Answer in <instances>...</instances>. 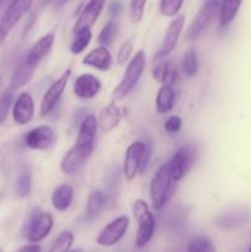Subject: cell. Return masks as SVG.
Returning a JSON list of instances; mask_svg holds the SVG:
<instances>
[{
  "label": "cell",
  "instance_id": "7bdbcfd3",
  "mask_svg": "<svg viewBox=\"0 0 251 252\" xmlns=\"http://www.w3.org/2000/svg\"><path fill=\"white\" fill-rule=\"evenodd\" d=\"M0 252H1V250H0Z\"/></svg>",
  "mask_w": 251,
  "mask_h": 252
},
{
  "label": "cell",
  "instance_id": "7a4b0ae2",
  "mask_svg": "<svg viewBox=\"0 0 251 252\" xmlns=\"http://www.w3.org/2000/svg\"><path fill=\"white\" fill-rule=\"evenodd\" d=\"M145 64H147V56L144 51H139L135 53V56L128 63L126 68L123 78L117 88L113 91V97L120 100L127 96L133 89L135 88L137 83L139 81L143 71H144Z\"/></svg>",
  "mask_w": 251,
  "mask_h": 252
},
{
  "label": "cell",
  "instance_id": "cb8c5ba5",
  "mask_svg": "<svg viewBox=\"0 0 251 252\" xmlns=\"http://www.w3.org/2000/svg\"><path fill=\"white\" fill-rule=\"evenodd\" d=\"M34 71H36V69L27 65V64L25 63V61L21 62V63L16 66V69H15L14 75H12L11 81H10V89H11V90H16V89H20L22 88V86L26 85V84L31 80L32 76H33Z\"/></svg>",
  "mask_w": 251,
  "mask_h": 252
},
{
  "label": "cell",
  "instance_id": "d4e9b609",
  "mask_svg": "<svg viewBox=\"0 0 251 252\" xmlns=\"http://www.w3.org/2000/svg\"><path fill=\"white\" fill-rule=\"evenodd\" d=\"M250 214L246 211H234L231 213L225 214V216H220L216 220L217 225L224 229H234L241 226L243 224L246 223Z\"/></svg>",
  "mask_w": 251,
  "mask_h": 252
},
{
  "label": "cell",
  "instance_id": "d6a6232c",
  "mask_svg": "<svg viewBox=\"0 0 251 252\" xmlns=\"http://www.w3.org/2000/svg\"><path fill=\"white\" fill-rule=\"evenodd\" d=\"M184 5V0H160V10L166 17H175Z\"/></svg>",
  "mask_w": 251,
  "mask_h": 252
},
{
  "label": "cell",
  "instance_id": "4316f807",
  "mask_svg": "<svg viewBox=\"0 0 251 252\" xmlns=\"http://www.w3.org/2000/svg\"><path fill=\"white\" fill-rule=\"evenodd\" d=\"M105 203L106 196L102 191L96 189V191L91 192L89 194L88 203H86V216H88V218H96L103 209Z\"/></svg>",
  "mask_w": 251,
  "mask_h": 252
},
{
  "label": "cell",
  "instance_id": "f1b7e54d",
  "mask_svg": "<svg viewBox=\"0 0 251 252\" xmlns=\"http://www.w3.org/2000/svg\"><path fill=\"white\" fill-rule=\"evenodd\" d=\"M181 69L186 76H194L198 71V59L194 49H188L184 54L181 63Z\"/></svg>",
  "mask_w": 251,
  "mask_h": 252
},
{
  "label": "cell",
  "instance_id": "f35d334b",
  "mask_svg": "<svg viewBox=\"0 0 251 252\" xmlns=\"http://www.w3.org/2000/svg\"><path fill=\"white\" fill-rule=\"evenodd\" d=\"M150 155H152V147L149 144L145 143V148H144V153H143V159H142V165H140V171H144V169L147 167L148 162H149Z\"/></svg>",
  "mask_w": 251,
  "mask_h": 252
},
{
  "label": "cell",
  "instance_id": "b9f144b4",
  "mask_svg": "<svg viewBox=\"0 0 251 252\" xmlns=\"http://www.w3.org/2000/svg\"><path fill=\"white\" fill-rule=\"evenodd\" d=\"M248 252H251V245H250V248H249V251Z\"/></svg>",
  "mask_w": 251,
  "mask_h": 252
},
{
  "label": "cell",
  "instance_id": "f546056e",
  "mask_svg": "<svg viewBox=\"0 0 251 252\" xmlns=\"http://www.w3.org/2000/svg\"><path fill=\"white\" fill-rule=\"evenodd\" d=\"M74 241V235L71 231H62L58 238L52 244L48 252H68Z\"/></svg>",
  "mask_w": 251,
  "mask_h": 252
},
{
  "label": "cell",
  "instance_id": "8d00e7d4",
  "mask_svg": "<svg viewBox=\"0 0 251 252\" xmlns=\"http://www.w3.org/2000/svg\"><path fill=\"white\" fill-rule=\"evenodd\" d=\"M133 51V43L132 39H128L125 43L121 46L120 51H118L117 54V62L118 64H125L126 62H128V59L130 58V54H132Z\"/></svg>",
  "mask_w": 251,
  "mask_h": 252
},
{
  "label": "cell",
  "instance_id": "6da1fadb",
  "mask_svg": "<svg viewBox=\"0 0 251 252\" xmlns=\"http://www.w3.org/2000/svg\"><path fill=\"white\" fill-rule=\"evenodd\" d=\"M133 216L137 220L138 231L134 245L137 249L144 248L152 240L155 233V218L147 202L137 199L133 204Z\"/></svg>",
  "mask_w": 251,
  "mask_h": 252
},
{
  "label": "cell",
  "instance_id": "7c38bea8",
  "mask_svg": "<svg viewBox=\"0 0 251 252\" xmlns=\"http://www.w3.org/2000/svg\"><path fill=\"white\" fill-rule=\"evenodd\" d=\"M185 19H186L185 15H179V16L175 17L170 22L169 27L166 30V33H165L164 41H162L161 46L157 49V54H155V59L164 58V57H166L167 54H170L174 51V48L177 44V41H179L180 36L182 33V30H184Z\"/></svg>",
  "mask_w": 251,
  "mask_h": 252
},
{
  "label": "cell",
  "instance_id": "7402d4cb",
  "mask_svg": "<svg viewBox=\"0 0 251 252\" xmlns=\"http://www.w3.org/2000/svg\"><path fill=\"white\" fill-rule=\"evenodd\" d=\"M175 103V90L172 85H162L159 89L155 101V107L157 111L161 115L170 112L174 107Z\"/></svg>",
  "mask_w": 251,
  "mask_h": 252
},
{
  "label": "cell",
  "instance_id": "ffe728a7",
  "mask_svg": "<svg viewBox=\"0 0 251 252\" xmlns=\"http://www.w3.org/2000/svg\"><path fill=\"white\" fill-rule=\"evenodd\" d=\"M74 198V189L70 185L63 184L57 187L52 193V204L59 212H64L70 207Z\"/></svg>",
  "mask_w": 251,
  "mask_h": 252
},
{
  "label": "cell",
  "instance_id": "836d02e7",
  "mask_svg": "<svg viewBox=\"0 0 251 252\" xmlns=\"http://www.w3.org/2000/svg\"><path fill=\"white\" fill-rule=\"evenodd\" d=\"M116 29H117V25L113 20H110L107 24L103 26V29L101 30L100 34L97 37V42L100 44H102V47H107L108 44H111L113 37H115Z\"/></svg>",
  "mask_w": 251,
  "mask_h": 252
},
{
  "label": "cell",
  "instance_id": "ba28073f",
  "mask_svg": "<svg viewBox=\"0 0 251 252\" xmlns=\"http://www.w3.org/2000/svg\"><path fill=\"white\" fill-rule=\"evenodd\" d=\"M70 75L71 69H66V70H64L63 74L49 86L48 90L44 94L43 98H42L41 106H39V117H46L47 115H49V113L53 111V108L56 107L57 103L61 100L64 90H65L66 84H68Z\"/></svg>",
  "mask_w": 251,
  "mask_h": 252
},
{
  "label": "cell",
  "instance_id": "d6986e66",
  "mask_svg": "<svg viewBox=\"0 0 251 252\" xmlns=\"http://www.w3.org/2000/svg\"><path fill=\"white\" fill-rule=\"evenodd\" d=\"M121 121V112L118 107L113 103L105 106L102 110L100 111L97 117V125L105 132H110L113 130L118 126Z\"/></svg>",
  "mask_w": 251,
  "mask_h": 252
},
{
  "label": "cell",
  "instance_id": "60d3db41",
  "mask_svg": "<svg viewBox=\"0 0 251 252\" xmlns=\"http://www.w3.org/2000/svg\"><path fill=\"white\" fill-rule=\"evenodd\" d=\"M71 252H81L80 250H75V251H71Z\"/></svg>",
  "mask_w": 251,
  "mask_h": 252
},
{
  "label": "cell",
  "instance_id": "5b68a950",
  "mask_svg": "<svg viewBox=\"0 0 251 252\" xmlns=\"http://www.w3.org/2000/svg\"><path fill=\"white\" fill-rule=\"evenodd\" d=\"M33 0H12L0 19V44L32 6Z\"/></svg>",
  "mask_w": 251,
  "mask_h": 252
},
{
  "label": "cell",
  "instance_id": "277c9868",
  "mask_svg": "<svg viewBox=\"0 0 251 252\" xmlns=\"http://www.w3.org/2000/svg\"><path fill=\"white\" fill-rule=\"evenodd\" d=\"M53 217L51 213L42 212L41 209H34L30 216L25 228V238L32 244H37L44 240L52 228H53Z\"/></svg>",
  "mask_w": 251,
  "mask_h": 252
},
{
  "label": "cell",
  "instance_id": "44dd1931",
  "mask_svg": "<svg viewBox=\"0 0 251 252\" xmlns=\"http://www.w3.org/2000/svg\"><path fill=\"white\" fill-rule=\"evenodd\" d=\"M243 0H221L219 9V25L226 27L234 21L240 10Z\"/></svg>",
  "mask_w": 251,
  "mask_h": 252
},
{
  "label": "cell",
  "instance_id": "ab89813d",
  "mask_svg": "<svg viewBox=\"0 0 251 252\" xmlns=\"http://www.w3.org/2000/svg\"><path fill=\"white\" fill-rule=\"evenodd\" d=\"M16 252H41V248L38 245H26L22 246L20 250H17Z\"/></svg>",
  "mask_w": 251,
  "mask_h": 252
},
{
  "label": "cell",
  "instance_id": "e0dca14e",
  "mask_svg": "<svg viewBox=\"0 0 251 252\" xmlns=\"http://www.w3.org/2000/svg\"><path fill=\"white\" fill-rule=\"evenodd\" d=\"M73 90L81 100H91L101 90V81L93 74H81L76 78Z\"/></svg>",
  "mask_w": 251,
  "mask_h": 252
},
{
  "label": "cell",
  "instance_id": "e575fe53",
  "mask_svg": "<svg viewBox=\"0 0 251 252\" xmlns=\"http://www.w3.org/2000/svg\"><path fill=\"white\" fill-rule=\"evenodd\" d=\"M147 2L148 0H130L129 16H130V20H132V22L138 24V22L142 21Z\"/></svg>",
  "mask_w": 251,
  "mask_h": 252
},
{
  "label": "cell",
  "instance_id": "30bf717a",
  "mask_svg": "<svg viewBox=\"0 0 251 252\" xmlns=\"http://www.w3.org/2000/svg\"><path fill=\"white\" fill-rule=\"evenodd\" d=\"M25 143L32 150H48L56 145L57 134L48 126H39L27 132Z\"/></svg>",
  "mask_w": 251,
  "mask_h": 252
},
{
  "label": "cell",
  "instance_id": "5bb4252c",
  "mask_svg": "<svg viewBox=\"0 0 251 252\" xmlns=\"http://www.w3.org/2000/svg\"><path fill=\"white\" fill-rule=\"evenodd\" d=\"M144 148L145 143L134 142L128 147L127 152H126L125 161H123V172H125V176L128 181H132L140 170Z\"/></svg>",
  "mask_w": 251,
  "mask_h": 252
},
{
  "label": "cell",
  "instance_id": "9a60e30c",
  "mask_svg": "<svg viewBox=\"0 0 251 252\" xmlns=\"http://www.w3.org/2000/svg\"><path fill=\"white\" fill-rule=\"evenodd\" d=\"M34 115V102L32 96L24 91L15 100L12 106V118L20 126L30 123Z\"/></svg>",
  "mask_w": 251,
  "mask_h": 252
},
{
  "label": "cell",
  "instance_id": "52a82bcc",
  "mask_svg": "<svg viewBox=\"0 0 251 252\" xmlns=\"http://www.w3.org/2000/svg\"><path fill=\"white\" fill-rule=\"evenodd\" d=\"M220 2L221 0H206L204 1L203 6L199 9L198 14L196 15V17L191 22L188 30H187V39H196L204 31V29L208 26L212 19L216 16V14L219 15Z\"/></svg>",
  "mask_w": 251,
  "mask_h": 252
},
{
  "label": "cell",
  "instance_id": "4dcf8cb0",
  "mask_svg": "<svg viewBox=\"0 0 251 252\" xmlns=\"http://www.w3.org/2000/svg\"><path fill=\"white\" fill-rule=\"evenodd\" d=\"M187 252H216L213 243L207 236H196L187 246Z\"/></svg>",
  "mask_w": 251,
  "mask_h": 252
},
{
  "label": "cell",
  "instance_id": "8992f818",
  "mask_svg": "<svg viewBox=\"0 0 251 252\" xmlns=\"http://www.w3.org/2000/svg\"><path fill=\"white\" fill-rule=\"evenodd\" d=\"M97 120L95 116L89 115L84 118V121L80 125V129H79L78 139H76L75 148L85 159H88L94 152L95 148V140H96V133H97Z\"/></svg>",
  "mask_w": 251,
  "mask_h": 252
},
{
  "label": "cell",
  "instance_id": "3957f363",
  "mask_svg": "<svg viewBox=\"0 0 251 252\" xmlns=\"http://www.w3.org/2000/svg\"><path fill=\"white\" fill-rule=\"evenodd\" d=\"M171 181L172 176L169 164L162 165L155 172L149 187L150 201H152V207L154 211H160L166 204L170 197V191H171Z\"/></svg>",
  "mask_w": 251,
  "mask_h": 252
},
{
  "label": "cell",
  "instance_id": "d590c367",
  "mask_svg": "<svg viewBox=\"0 0 251 252\" xmlns=\"http://www.w3.org/2000/svg\"><path fill=\"white\" fill-rule=\"evenodd\" d=\"M30 191H31V174L29 171H24L17 180L16 192L20 197H26Z\"/></svg>",
  "mask_w": 251,
  "mask_h": 252
},
{
  "label": "cell",
  "instance_id": "1f68e13d",
  "mask_svg": "<svg viewBox=\"0 0 251 252\" xmlns=\"http://www.w3.org/2000/svg\"><path fill=\"white\" fill-rule=\"evenodd\" d=\"M14 90H11V89H7L0 95V125L4 123L9 116L10 108L14 102Z\"/></svg>",
  "mask_w": 251,
  "mask_h": 252
},
{
  "label": "cell",
  "instance_id": "ac0fdd59",
  "mask_svg": "<svg viewBox=\"0 0 251 252\" xmlns=\"http://www.w3.org/2000/svg\"><path fill=\"white\" fill-rule=\"evenodd\" d=\"M83 64L88 66L97 69L101 71H107L112 66V56L107 47H97L94 48L93 51L89 52L83 58Z\"/></svg>",
  "mask_w": 251,
  "mask_h": 252
},
{
  "label": "cell",
  "instance_id": "83f0119b",
  "mask_svg": "<svg viewBox=\"0 0 251 252\" xmlns=\"http://www.w3.org/2000/svg\"><path fill=\"white\" fill-rule=\"evenodd\" d=\"M91 41V30H83L74 33V39L70 44V52L73 54H80L86 49Z\"/></svg>",
  "mask_w": 251,
  "mask_h": 252
},
{
  "label": "cell",
  "instance_id": "4fadbf2b",
  "mask_svg": "<svg viewBox=\"0 0 251 252\" xmlns=\"http://www.w3.org/2000/svg\"><path fill=\"white\" fill-rule=\"evenodd\" d=\"M105 4L106 0H89L88 4L81 10L75 25H74V33L83 31V30H90L100 17Z\"/></svg>",
  "mask_w": 251,
  "mask_h": 252
},
{
  "label": "cell",
  "instance_id": "2e32d148",
  "mask_svg": "<svg viewBox=\"0 0 251 252\" xmlns=\"http://www.w3.org/2000/svg\"><path fill=\"white\" fill-rule=\"evenodd\" d=\"M54 43V33L53 32H49V33L42 36L36 43L32 46V48L30 49V52L27 53V56L25 57V63L27 64L31 68L36 69L38 66V64L41 63L44 59V57L49 53L51 48L53 47Z\"/></svg>",
  "mask_w": 251,
  "mask_h": 252
},
{
  "label": "cell",
  "instance_id": "74e56055",
  "mask_svg": "<svg viewBox=\"0 0 251 252\" xmlns=\"http://www.w3.org/2000/svg\"><path fill=\"white\" fill-rule=\"evenodd\" d=\"M182 121L179 116H171L169 117V120L165 122V129L169 133H176L179 132L180 128H181Z\"/></svg>",
  "mask_w": 251,
  "mask_h": 252
},
{
  "label": "cell",
  "instance_id": "484cf974",
  "mask_svg": "<svg viewBox=\"0 0 251 252\" xmlns=\"http://www.w3.org/2000/svg\"><path fill=\"white\" fill-rule=\"evenodd\" d=\"M153 78L157 80V83H161L162 85H172L177 81V73L170 63L167 62H162V63L157 64L153 70Z\"/></svg>",
  "mask_w": 251,
  "mask_h": 252
},
{
  "label": "cell",
  "instance_id": "603a6c76",
  "mask_svg": "<svg viewBox=\"0 0 251 252\" xmlns=\"http://www.w3.org/2000/svg\"><path fill=\"white\" fill-rule=\"evenodd\" d=\"M85 160H86L85 158H84L83 155H81L80 153L73 147L65 155H64L63 159H62V162H61L62 172L65 175L75 174V172L80 169V166L84 164Z\"/></svg>",
  "mask_w": 251,
  "mask_h": 252
},
{
  "label": "cell",
  "instance_id": "8fae6325",
  "mask_svg": "<svg viewBox=\"0 0 251 252\" xmlns=\"http://www.w3.org/2000/svg\"><path fill=\"white\" fill-rule=\"evenodd\" d=\"M193 161L194 149L191 145H186V147H182L181 149L177 150L169 162L172 181H181L186 176L188 170L191 169Z\"/></svg>",
  "mask_w": 251,
  "mask_h": 252
},
{
  "label": "cell",
  "instance_id": "9c48e42d",
  "mask_svg": "<svg viewBox=\"0 0 251 252\" xmlns=\"http://www.w3.org/2000/svg\"><path fill=\"white\" fill-rule=\"evenodd\" d=\"M128 226H129V218L127 216L118 217L101 230L96 239V243L103 248L115 246L126 235Z\"/></svg>",
  "mask_w": 251,
  "mask_h": 252
}]
</instances>
